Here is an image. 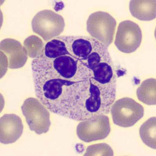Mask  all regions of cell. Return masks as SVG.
Listing matches in <instances>:
<instances>
[{
	"label": "cell",
	"instance_id": "cell-5",
	"mask_svg": "<svg viewBox=\"0 0 156 156\" xmlns=\"http://www.w3.org/2000/svg\"><path fill=\"white\" fill-rule=\"evenodd\" d=\"M110 109L114 124L124 128L134 126L144 115L142 105L129 98L118 100L112 104Z\"/></svg>",
	"mask_w": 156,
	"mask_h": 156
},
{
	"label": "cell",
	"instance_id": "cell-2",
	"mask_svg": "<svg viewBox=\"0 0 156 156\" xmlns=\"http://www.w3.org/2000/svg\"><path fill=\"white\" fill-rule=\"evenodd\" d=\"M41 57L56 75L62 79L73 81H84L93 77V72L85 63L70 55L61 56L51 59Z\"/></svg>",
	"mask_w": 156,
	"mask_h": 156
},
{
	"label": "cell",
	"instance_id": "cell-11",
	"mask_svg": "<svg viewBox=\"0 0 156 156\" xmlns=\"http://www.w3.org/2000/svg\"><path fill=\"white\" fill-rule=\"evenodd\" d=\"M1 49L7 57L10 69H18L24 66L28 54L20 42L13 39H5L1 42Z\"/></svg>",
	"mask_w": 156,
	"mask_h": 156
},
{
	"label": "cell",
	"instance_id": "cell-13",
	"mask_svg": "<svg viewBox=\"0 0 156 156\" xmlns=\"http://www.w3.org/2000/svg\"><path fill=\"white\" fill-rule=\"evenodd\" d=\"M93 77L102 84L116 82V77L113 62H102L92 70Z\"/></svg>",
	"mask_w": 156,
	"mask_h": 156
},
{
	"label": "cell",
	"instance_id": "cell-1",
	"mask_svg": "<svg viewBox=\"0 0 156 156\" xmlns=\"http://www.w3.org/2000/svg\"><path fill=\"white\" fill-rule=\"evenodd\" d=\"M36 96L49 111L76 121L85 119V106L90 78L73 81L56 75L41 56L32 62Z\"/></svg>",
	"mask_w": 156,
	"mask_h": 156
},
{
	"label": "cell",
	"instance_id": "cell-6",
	"mask_svg": "<svg viewBox=\"0 0 156 156\" xmlns=\"http://www.w3.org/2000/svg\"><path fill=\"white\" fill-rule=\"evenodd\" d=\"M21 110L30 129L39 135L48 132L51 125L49 113L41 101L28 98L22 106Z\"/></svg>",
	"mask_w": 156,
	"mask_h": 156
},
{
	"label": "cell",
	"instance_id": "cell-18",
	"mask_svg": "<svg viewBox=\"0 0 156 156\" xmlns=\"http://www.w3.org/2000/svg\"><path fill=\"white\" fill-rule=\"evenodd\" d=\"M85 156H113L111 147L106 144H100L91 145L88 147Z\"/></svg>",
	"mask_w": 156,
	"mask_h": 156
},
{
	"label": "cell",
	"instance_id": "cell-4",
	"mask_svg": "<svg viewBox=\"0 0 156 156\" xmlns=\"http://www.w3.org/2000/svg\"><path fill=\"white\" fill-rule=\"evenodd\" d=\"M33 31L46 42L58 37L64 30V19L61 15L49 10L40 11L32 20Z\"/></svg>",
	"mask_w": 156,
	"mask_h": 156
},
{
	"label": "cell",
	"instance_id": "cell-8",
	"mask_svg": "<svg viewBox=\"0 0 156 156\" xmlns=\"http://www.w3.org/2000/svg\"><path fill=\"white\" fill-rule=\"evenodd\" d=\"M142 37V32L138 25L131 20H125L118 27L114 44L122 52L132 53L139 48Z\"/></svg>",
	"mask_w": 156,
	"mask_h": 156
},
{
	"label": "cell",
	"instance_id": "cell-7",
	"mask_svg": "<svg viewBox=\"0 0 156 156\" xmlns=\"http://www.w3.org/2000/svg\"><path fill=\"white\" fill-rule=\"evenodd\" d=\"M110 131L109 118L105 114L96 115L82 121L76 129L78 138L87 143L105 139Z\"/></svg>",
	"mask_w": 156,
	"mask_h": 156
},
{
	"label": "cell",
	"instance_id": "cell-17",
	"mask_svg": "<svg viewBox=\"0 0 156 156\" xmlns=\"http://www.w3.org/2000/svg\"><path fill=\"white\" fill-rule=\"evenodd\" d=\"M34 40L31 41V37L28 38L24 42V46L29 56L35 58L43 54L44 47H43L41 39L36 36H33Z\"/></svg>",
	"mask_w": 156,
	"mask_h": 156
},
{
	"label": "cell",
	"instance_id": "cell-16",
	"mask_svg": "<svg viewBox=\"0 0 156 156\" xmlns=\"http://www.w3.org/2000/svg\"><path fill=\"white\" fill-rule=\"evenodd\" d=\"M43 54L46 57L51 59L57 58L63 55H70L65 42L59 37L47 42L44 47Z\"/></svg>",
	"mask_w": 156,
	"mask_h": 156
},
{
	"label": "cell",
	"instance_id": "cell-15",
	"mask_svg": "<svg viewBox=\"0 0 156 156\" xmlns=\"http://www.w3.org/2000/svg\"><path fill=\"white\" fill-rule=\"evenodd\" d=\"M156 118L153 117L143 123L140 128V138L146 145L156 149Z\"/></svg>",
	"mask_w": 156,
	"mask_h": 156
},
{
	"label": "cell",
	"instance_id": "cell-9",
	"mask_svg": "<svg viewBox=\"0 0 156 156\" xmlns=\"http://www.w3.org/2000/svg\"><path fill=\"white\" fill-rule=\"evenodd\" d=\"M59 37L65 42L70 55L85 63L90 55L102 44L93 37L84 36Z\"/></svg>",
	"mask_w": 156,
	"mask_h": 156
},
{
	"label": "cell",
	"instance_id": "cell-12",
	"mask_svg": "<svg viewBox=\"0 0 156 156\" xmlns=\"http://www.w3.org/2000/svg\"><path fill=\"white\" fill-rule=\"evenodd\" d=\"M132 16L143 21H150L156 18L155 0H132L129 5Z\"/></svg>",
	"mask_w": 156,
	"mask_h": 156
},
{
	"label": "cell",
	"instance_id": "cell-14",
	"mask_svg": "<svg viewBox=\"0 0 156 156\" xmlns=\"http://www.w3.org/2000/svg\"><path fill=\"white\" fill-rule=\"evenodd\" d=\"M156 79L146 80L137 89L136 93L137 98L139 101L147 105H156Z\"/></svg>",
	"mask_w": 156,
	"mask_h": 156
},
{
	"label": "cell",
	"instance_id": "cell-3",
	"mask_svg": "<svg viewBox=\"0 0 156 156\" xmlns=\"http://www.w3.org/2000/svg\"><path fill=\"white\" fill-rule=\"evenodd\" d=\"M86 25L87 30L91 37L108 48L115 34V19L107 12L97 11L89 16Z\"/></svg>",
	"mask_w": 156,
	"mask_h": 156
},
{
	"label": "cell",
	"instance_id": "cell-10",
	"mask_svg": "<svg viewBox=\"0 0 156 156\" xmlns=\"http://www.w3.org/2000/svg\"><path fill=\"white\" fill-rule=\"evenodd\" d=\"M23 125L19 116L14 114L4 115L0 120V141L3 144L14 143L23 132Z\"/></svg>",
	"mask_w": 156,
	"mask_h": 156
}]
</instances>
